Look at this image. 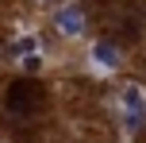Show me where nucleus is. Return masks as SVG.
Listing matches in <instances>:
<instances>
[{
  "mask_svg": "<svg viewBox=\"0 0 146 143\" xmlns=\"http://www.w3.org/2000/svg\"><path fill=\"white\" fill-rule=\"evenodd\" d=\"M42 101H46V89L35 77H19V81H12L8 93H4V105H8L12 116H35L38 108H42Z\"/></svg>",
  "mask_w": 146,
  "mask_h": 143,
  "instance_id": "nucleus-1",
  "label": "nucleus"
},
{
  "mask_svg": "<svg viewBox=\"0 0 146 143\" xmlns=\"http://www.w3.org/2000/svg\"><path fill=\"white\" fill-rule=\"evenodd\" d=\"M123 120L131 132H139L146 124V93L139 89V85H127L123 89Z\"/></svg>",
  "mask_w": 146,
  "mask_h": 143,
  "instance_id": "nucleus-2",
  "label": "nucleus"
},
{
  "mask_svg": "<svg viewBox=\"0 0 146 143\" xmlns=\"http://www.w3.org/2000/svg\"><path fill=\"white\" fill-rule=\"evenodd\" d=\"M58 27L66 31V35H81V31H85V15H81L77 8H62L58 12Z\"/></svg>",
  "mask_w": 146,
  "mask_h": 143,
  "instance_id": "nucleus-3",
  "label": "nucleus"
},
{
  "mask_svg": "<svg viewBox=\"0 0 146 143\" xmlns=\"http://www.w3.org/2000/svg\"><path fill=\"white\" fill-rule=\"evenodd\" d=\"M92 58L100 62V66H115V62H119V50H115L111 43H96V46H92Z\"/></svg>",
  "mask_w": 146,
  "mask_h": 143,
  "instance_id": "nucleus-4",
  "label": "nucleus"
},
{
  "mask_svg": "<svg viewBox=\"0 0 146 143\" xmlns=\"http://www.w3.org/2000/svg\"><path fill=\"white\" fill-rule=\"evenodd\" d=\"M31 46H35V39H31V35H27V39H23V43H15V46H12V50H15V54H31Z\"/></svg>",
  "mask_w": 146,
  "mask_h": 143,
  "instance_id": "nucleus-5",
  "label": "nucleus"
}]
</instances>
